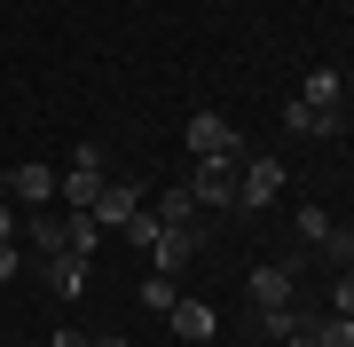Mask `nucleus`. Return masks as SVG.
Listing matches in <instances>:
<instances>
[{
	"mask_svg": "<svg viewBox=\"0 0 354 347\" xmlns=\"http://www.w3.org/2000/svg\"><path fill=\"white\" fill-rule=\"evenodd\" d=\"M102 142H79L71 150V174H55V190H64V206H79V213H95V197H102Z\"/></svg>",
	"mask_w": 354,
	"mask_h": 347,
	"instance_id": "nucleus-1",
	"label": "nucleus"
},
{
	"mask_svg": "<svg viewBox=\"0 0 354 347\" xmlns=\"http://www.w3.org/2000/svg\"><path fill=\"white\" fill-rule=\"evenodd\" d=\"M276 197H283V158H252V166H236V206H244V213L276 206Z\"/></svg>",
	"mask_w": 354,
	"mask_h": 347,
	"instance_id": "nucleus-2",
	"label": "nucleus"
},
{
	"mask_svg": "<svg viewBox=\"0 0 354 347\" xmlns=\"http://www.w3.org/2000/svg\"><path fill=\"white\" fill-rule=\"evenodd\" d=\"M189 158H244V142L221 111H189Z\"/></svg>",
	"mask_w": 354,
	"mask_h": 347,
	"instance_id": "nucleus-3",
	"label": "nucleus"
},
{
	"mask_svg": "<svg viewBox=\"0 0 354 347\" xmlns=\"http://www.w3.org/2000/svg\"><path fill=\"white\" fill-rule=\"evenodd\" d=\"M189 197L197 206H236V158H197L189 166Z\"/></svg>",
	"mask_w": 354,
	"mask_h": 347,
	"instance_id": "nucleus-4",
	"label": "nucleus"
},
{
	"mask_svg": "<svg viewBox=\"0 0 354 347\" xmlns=\"http://www.w3.org/2000/svg\"><path fill=\"white\" fill-rule=\"evenodd\" d=\"M134 213H142V190H134V181H102V197H95V221H102V229H127Z\"/></svg>",
	"mask_w": 354,
	"mask_h": 347,
	"instance_id": "nucleus-5",
	"label": "nucleus"
},
{
	"mask_svg": "<svg viewBox=\"0 0 354 347\" xmlns=\"http://www.w3.org/2000/svg\"><path fill=\"white\" fill-rule=\"evenodd\" d=\"M8 197H16V206H48V197H55V166H39V158H24V166L8 174Z\"/></svg>",
	"mask_w": 354,
	"mask_h": 347,
	"instance_id": "nucleus-6",
	"label": "nucleus"
},
{
	"mask_svg": "<svg viewBox=\"0 0 354 347\" xmlns=\"http://www.w3.org/2000/svg\"><path fill=\"white\" fill-rule=\"evenodd\" d=\"M197 229H165L158 244H150V260H158V276H181V269H189V260H197Z\"/></svg>",
	"mask_w": 354,
	"mask_h": 347,
	"instance_id": "nucleus-7",
	"label": "nucleus"
},
{
	"mask_svg": "<svg viewBox=\"0 0 354 347\" xmlns=\"http://www.w3.org/2000/svg\"><path fill=\"white\" fill-rule=\"evenodd\" d=\"M291 284H299V260H268V269H252V300L260 308H283Z\"/></svg>",
	"mask_w": 354,
	"mask_h": 347,
	"instance_id": "nucleus-8",
	"label": "nucleus"
},
{
	"mask_svg": "<svg viewBox=\"0 0 354 347\" xmlns=\"http://www.w3.org/2000/svg\"><path fill=\"white\" fill-rule=\"evenodd\" d=\"M39 276H48L64 300H79V292H87V253H48V260H39Z\"/></svg>",
	"mask_w": 354,
	"mask_h": 347,
	"instance_id": "nucleus-9",
	"label": "nucleus"
},
{
	"mask_svg": "<svg viewBox=\"0 0 354 347\" xmlns=\"http://www.w3.org/2000/svg\"><path fill=\"white\" fill-rule=\"evenodd\" d=\"M165 323H174L181 339H213V332H221V316L205 308V300H174V308H165Z\"/></svg>",
	"mask_w": 354,
	"mask_h": 347,
	"instance_id": "nucleus-10",
	"label": "nucleus"
},
{
	"mask_svg": "<svg viewBox=\"0 0 354 347\" xmlns=\"http://www.w3.org/2000/svg\"><path fill=\"white\" fill-rule=\"evenodd\" d=\"M283 134H339V111H315V103L291 95V103H283Z\"/></svg>",
	"mask_w": 354,
	"mask_h": 347,
	"instance_id": "nucleus-11",
	"label": "nucleus"
},
{
	"mask_svg": "<svg viewBox=\"0 0 354 347\" xmlns=\"http://www.w3.org/2000/svg\"><path fill=\"white\" fill-rule=\"evenodd\" d=\"M95 244H102V221L79 213V206H64V253H95Z\"/></svg>",
	"mask_w": 354,
	"mask_h": 347,
	"instance_id": "nucleus-12",
	"label": "nucleus"
},
{
	"mask_svg": "<svg viewBox=\"0 0 354 347\" xmlns=\"http://www.w3.org/2000/svg\"><path fill=\"white\" fill-rule=\"evenodd\" d=\"M150 213L165 221V229H197V197H189V181H181V190H165V197H158Z\"/></svg>",
	"mask_w": 354,
	"mask_h": 347,
	"instance_id": "nucleus-13",
	"label": "nucleus"
},
{
	"mask_svg": "<svg viewBox=\"0 0 354 347\" xmlns=\"http://www.w3.org/2000/svg\"><path fill=\"white\" fill-rule=\"evenodd\" d=\"M339 87H346V79L330 71V64H315V71H307V87H299V103H315V111H339Z\"/></svg>",
	"mask_w": 354,
	"mask_h": 347,
	"instance_id": "nucleus-14",
	"label": "nucleus"
},
{
	"mask_svg": "<svg viewBox=\"0 0 354 347\" xmlns=\"http://www.w3.org/2000/svg\"><path fill=\"white\" fill-rule=\"evenodd\" d=\"M307 339L315 347H354V316H315L307 308Z\"/></svg>",
	"mask_w": 354,
	"mask_h": 347,
	"instance_id": "nucleus-15",
	"label": "nucleus"
},
{
	"mask_svg": "<svg viewBox=\"0 0 354 347\" xmlns=\"http://www.w3.org/2000/svg\"><path fill=\"white\" fill-rule=\"evenodd\" d=\"M24 237H32V253H39V260L64 253V221H55V213H32V221H24Z\"/></svg>",
	"mask_w": 354,
	"mask_h": 347,
	"instance_id": "nucleus-16",
	"label": "nucleus"
},
{
	"mask_svg": "<svg viewBox=\"0 0 354 347\" xmlns=\"http://www.w3.org/2000/svg\"><path fill=\"white\" fill-rule=\"evenodd\" d=\"M134 300H142V308H158V316H165V308H174L181 292H174V276H158V269H150V276H142V292H134Z\"/></svg>",
	"mask_w": 354,
	"mask_h": 347,
	"instance_id": "nucleus-17",
	"label": "nucleus"
},
{
	"mask_svg": "<svg viewBox=\"0 0 354 347\" xmlns=\"http://www.w3.org/2000/svg\"><path fill=\"white\" fill-rule=\"evenodd\" d=\"M315 253L330 260V269H354V229H339V221H330V237L315 244Z\"/></svg>",
	"mask_w": 354,
	"mask_h": 347,
	"instance_id": "nucleus-18",
	"label": "nucleus"
},
{
	"mask_svg": "<svg viewBox=\"0 0 354 347\" xmlns=\"http://www.w3.org/2000/svg\"><path fill=\"white\" fill-rule=\"evenodd\" d=\"M323 237H330V213H323V206H307V213H299V244H307V253H315Z\"/></svg>",
	"mask_w": 354,
	"mask_h": 347,
	"instance_id": "nucleus-19",
	"label": "nucleus"
},
{
	"mask_svg": "<svg viewBox=\"0 0 354 347\" xmlns=\"http://www.w3.org/2000/svg\"><path fill=\"white\" fill-rule=\"evenodd\" d=\"M158 237H165V221H158V213H150V206H142V213H134V221H127V244H158Z\"/></svg>",
	"mask_w": 354,
	"mask_h": 347,
	"instance_id": "nucleus-20",
	"label": "nucleus"
},
{
	"mask_svg": "<svg viewBox=\"0 0 354 347\" xmlns=\"http://www.w3.org/2000/svg\"><path fill=\"white\" fill-rule=\"evenodd\" d=\"M330 316H354V269H339V284H330Z\"/></svg>",
	"mask_w": 354,
	"mask_h": 347,
	"instance_id": "nucleus-21",
	"label": "nucleus"
},
{
	"mask_svg": "<svg viewBox=\"0 0 354 347\" xmlns=\"http://www.w3.org/2000/svg\"><path fill=\"white\" fill-rule=\"evenodd\" d=\"M16 269H24V253H16V244H0V284H8Z\"/></svg>",
	"mask_w": 354,
	"mask_h": 347,
	"instance_id": "nucleus-22",
	"label": "nucleus"
},
{
	"mask_svg": "<svg viewBox=\"0 0 354 347\" xmlns=\"http://www.w3.org/2000/svg\"><path fill=\"white\" fill-rule=\"evenodd\" d=\"M55 347H95L87 332H71V323H64V332H55Z\"/></svg>",
	"mask_w": 354,
	"mask_h": 347,
	"instance_id": "nucleus-23",
	"label": "nucleus"
},
{
	"mask_svg": "<svg viewBox=\"0 0 354 347\" xmlns=\"http://www.w3.org/2000/svg\"><path fill=\"white\" fill-rule=\"evenodd\" d=\"M8 237H16V213H8V206H0V244H8Z\"/></svg>",
	"mask_w": 354,
	"mask_h": 347,
	"instance_id": "nucleus-24",
	"label": "nucleus"
},
{
	"mask_svg": "<svg viewBox=\"0 0 354 347\" xmlns=\"http://www.w3.org/2000/svg\"><path fill=\"white\" fill-rule=\"evenodd\" d=\"M276 347H315V339H307V332H291V339H276Z\"/></svg>",
	"mask_w": 354,
	"mask_h": 347,
	"instance_id": "nucleus-25",
	"label": "nucleus"
},
{
	"mask_svg": "<svg viewBox=\"0 0 354 347\" xmlns=\"http://www.w3.org/2000/svg\"><path fill=\"white\" fill-rule=\"evenodd\" d=\"M95 347H127V339H95Z\"/></svg>",
	"mask_w": 354,
	"mask_h": 347,
	"instance_id": "nucleus-26",
	"label": "nucleus"
}]
</instances>
